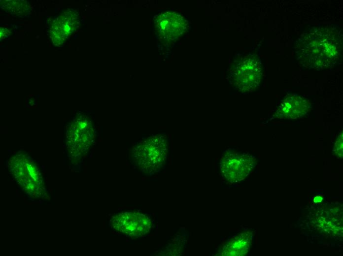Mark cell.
I'll use <instances>...</instances> for the list:
<instances>
[{
  "label": "cell",
  "instance_id": "8",
  "mask_svg": "<svg viewBox=\"0 0 343 256\" xmlns=\"http://www.w3.org/2000/svg\"><path fill=\"white\" fill-rule=\"evenodd\" d=\"M77 11L68 8L56 15L49 22L48 32L53 44L56 46H63L65 42L79 26Z\"/></svg>",
  "mask_w": 343,
  "mask_h": 256
},
{
  "label": "cell",
  "instance_id": "3",
  "mask_svg": "<svg viewBox=\"0 0 343 256\" xmlns=\"http://www.w3.org/2000/svg\"><path fill=\"white\" fill-rule=\"evenodd\" d=\"M167 151L166 139L161 136H155L138 143L134 148L133 158L142 172L152 174L164 167Z\"/></svg>",
  "mask_w": 343,
  "mask_h": 256
},
{
  "label": "cell",
  "instance_id": "1",
  "mask_svg": "<svg viewBox=\"0 0 343 256\" xmlns=\"http://www.w3.org/2000/svg\"><path fill=\"white\" fill-rule=\"evenodd\" d=\"M294 49L297 60L303 68L318 70L331 68L342 58V28L335 24L309 27L296 41Z\"/></svg>",
  "mask_w": 343,
  "mask_h": 256
},
{
  "label": "cell",
  "instance_id": "7",
  "mask_svg": "<svg viewBox=\"0 0 343 256\" xmlns=\"http://www.w3.org/2000/svg\"><path fill=\"white\" fill-rule=\"evenodd\" d=\"M110 227L131 237H140L147 234L153 226L151 217L139 212H123L112 216Z\"/></svg>",
  "mask_w": 343,
  "mask_h": 256
},
{
  "label": "cell",
  "instance_id": "5",
  "mask_svg": "<svg viewBox=\"0 0 343 256\" xmlns=\"http://www.w3.org/2000/svg\"><path fill=\"white\" fill-rule=\"evenodd\" d=\"M95 130L91 120L86 116L77 115L70 121L66 128V141L71 157L79 159L92 145Z\"/></svg>",
  "mask_w": 343,
  "mask_h": 256
},
{
  "label": "cell",
  "instance_id": "2",
  "mask_svg": "<svg viewBox=\"0 0 343 256\" xmlns=\"http://www.w3.org/2000/svg\"><path fill=\"white\" fill-rule=\"evenodd\" d=\"M10 174L21 190L30 199H44L47 190L41 173L34 160L26 153L20 151L8 160Z\"/></svg>",
  "mask_w": 343,
  "mask_h": 256
},
{
  "label": "cell",
  "instance_id": "6",
  "mask_svg": "<svg viewBox=\"0 0 343 256\" xmlns=\"http://www.w3.org/2000/svg\"><path fill=\"white\" fill-rule=\"evenodd\" d=\"M254 157L248 154L229 150L223 153L220 169L225 179L231 183L243 180L256 164Z\"/></svg>",
  "mask_w": 343,
  "mask_h": 256
},
{
  "label": "cell",
  "instance_id": "11",
  "mask_svg": "<svg viewBox=\"0 0 343 256\" xmlns=\"http://www.w3.org/2000/svg\"><path fill=\"white\" fill-rule=\"evenodd\" d=\"M0 7L7 13L20 18L28 17L31 11L29 2L25 0H0Z\"/></svg>",
  "mask_w": 343,
  "mask_h": 256
},
{
  "label": "cell",
  "instance_id": "10",
  "mask_svg": "<svg viewBox=\"0 0 343 256\" xmlns=\"http://www.w3.org/2000/svg\"><path fill=\"white\" fill-rule=\"evenodd\" d=\"M252 242L251 235L241 233L230 239L220 250L222 256H240L245 254Z\"/></svg>",
  "mask_w": 343,
  "mask_h": 256
},
{
  "label": "cell",
  "instance_id": "4",
  "mask_svg": "<svg viewBox=\"0 0 343 256\" xmlns=\"http://www.w3.org/2000/svg\"><path fill=\"white\" fill-rule=\"evenodd\" d=\"M262 75V62L257 53H248L238 57L231 68L233 85L244 92L255 89L260 84Z\"/></svg>",
  "mask_w": 343,
  "mask_h": 256
},
{
  "label": "cell",
  "instance_id": "9",
  "mask_svg": "<svg viewBox=\"0 0 343 256\" xmlns=\"http://www.w3.org/2000/svg\"><path fill=\"white\" fill-rule=\"evenodd\" d=\"M311 108V104L308 99L296 94H291L278 104L272 119L301 118L309 113Z\"/></svg>",
  "mask_w": 343,
  "mask_h": 256
},
{
  "label": "cell",
  "instance_id": "13",
  "mask_svg": "<svg viewBox=\"0 0 343 256\" xmlns=\"http://www.w3.org/2000/svg\"><path fill=\"white\" fill-rule=\"evenodd\" d=\"M10 34V32L9 30L5 28L0 27V40H1V39L8 37Z\"/></svg>",
  "mask_w": 343,
  "mask_h": 256
},
{
  "label": "cell",
  "instance_id": "12",
  "mask_svg": "<svg viewBox=\"0 0 343 256\" xmlns=\"http://www.w3.org/2000/svg\"><path fill=\"white\" fill-rule=\"evenodd\" d=\"M343 131L339 133L335 142L333 152L338 158H343Z\"/></svg>",
  "mask_w": 343,
  "mask_h": 256
}]
</instances>
